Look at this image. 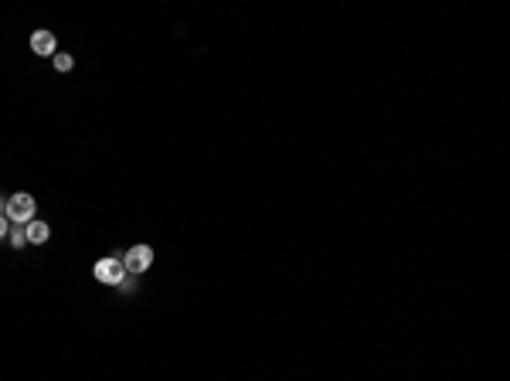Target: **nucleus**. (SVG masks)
I'll return each instance as SVG.
<instances>
[{
	"instance_id": "5",
	"label": "nucleus",
	"mask_w": 510,
	"mask_h": 381,
	"mask_svg": "<svg viewBox=\"0 0 510 381\" xmlns=\"http://www.w3.org/2000/svg\"><path fill=\"white\" fill-rule=\"evenodd\" d=\"M48 225L45 222H27V246H45L48 242Z\"/></svg>"
},
{
	"instance_id": "8",
	"label": "nucleus",
	"mask_w": 510,
	"mask_h": 381,
	"mask_svg": "<svg viewBox=\"0 0 510 381\" xmlns=\"http://www.w3.org/2000/svg\"><path fill=\"white\" fill-rule=\"evenodd\" d=\"M11 235V222L7 218H0V239H7Z\"/></svg>"
},
{
	"instance_id": "2",
	"label": "nucleus",
	"mask_w": 510,
	"mask_h": 381,
	"mask_svg": "<svg viewBox=\"0 0 510 381\" xmlns=\"http://www.w3.org/2000/svg\"><path fill=\"white\" fill-rule=\"evenodd\" d=\"M150 262H154V248L150 246H133L126 255H123V269L126 276H140V272L150 269Z\"/></svg>"
},
{
	"instance_id": "7",
	"label": "nucleus",
	"mask_w": 510,
	"mask_h": 381,
	"mask_svg": "<svg viewBox=\"0 0 510 381\" xmlns=\"http://www.w3.org/2000/svg\"><path fill=\"white\" fill-rule=\"evenodd\" d=\"M55 68H58V72H68V68H72V55H58V51H55Z\"/></svg>"
},
{
	"instance_id": "3",
	"label": "nucleus",
	"mask_w": 510,
	"mask_h": 381,
	"mask_svg": "<svg viewBox=\"0 0 510 381\" xmlns=\"http://www.w3.org/2000/svg\"><path fill=\"white\" fill-rule=\"evenodd\" d=\"M95 279L99 283H109V286H119L126 279V269H123L119 259H99L95 262Z\"/></svg>"
},
{
	"instance_id": "6",
	"label": "nucleus",
	"mask_w": 510,
	"mask_h": 381,
	"mask_svg": "<svg viewBox=\"0 0 510 381\" xmlns=\"http://www.w3.org/2000/svg\"><path fill=\"white\" fill-rule=\"evenodd\" d=\"M11 246L14 248L27 246V225H14V228H11Z\"/></svg>"
},
{
	"instance_id": "4",
	"label": "nucleus",
	"mask_w": 510,
	"mask_h": 381,
	"mask_svg": "<svg viewBox=\"0 0 510 381\" xmlns=\"http://www.w3.org/2000/svg\"><path fill=\"white\" fill-rule=\"evenodd\" d=\"M31 48H34V55H51L55 58V34L51 31H34L31 34Z\"/></svg>"
},
{
	"instance_id": "9",
	"label": "nucleus",
	"mask_w": 510,
	"mask_h": 381,
	"mask_svg": "<svg viewBox=\"0 0 510 381\" xmlns=\"http://www.w3.org/2000/svg\"><path fill=\"white\" fill-rule=\"evenodd\" d=\"M119 286H123V290H126V293H133V290H136V283H133V279H130V276H126V279H123Z\"/></svg>"
},
{
	"instance_id": "1",
	"label": "nucleus",
	"mask_w": 510,
	"mask_h": 381,
	"mask_svg": "<svg viewBox=\"0 0 510 381\" xmlns=\"http://www.w3.org/2000/svg\"><path fill=\"white\" fill-rule=\"evenodd\" d=\"M7 222H14V225H27V222H34V198L31 194H14L11 201H7Z\"/></svg>"
}]
</instances>
